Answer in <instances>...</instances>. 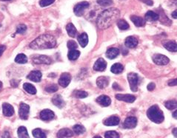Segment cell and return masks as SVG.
<instances>
[{"label":"cell","instance_id":"cell-2","mask_svg":"<svg viewBox=\"0 0 177 138\" xmlns=\"http://www.w3.org/2000/svg\"><path fill=\"white\" fill-rule=\"evenodd\" d=\"M56 45L54 36L49 34H44L36 38L30 44V47L33 50H45L53 48Z\"/></svg>","mask_w":177,"mask_h":138},{"label":"cell","instance_id":"cell-47","mask_svg":"<svg viewBox=\"0 0 177 138\" xmlns=\"http://www.w3.org/2000/svg\"><path fill=\"white\" fill-rule=\"evenodd\" d=\"M5 50H6V47L5 45H0V56H2Z\"/></svg>","mask_w":177,"mask_h":138},{"label":"cell","instance_id":"cell-13","mask_svg":"<svg viewBox=\"0 0 177 138\" xmlns=\"http://www.w3.org/2000/svg\"><path fill=\"white\" fill-rule=\"evenodd\" d=\"M107 67V63L103 59L100 58V59H97L96 62H95L94 65H93V69L98 72H102L105 70Z\"/></svg>","mask_w":177,"mask_h":138},{"label":"cell","instance_id":"cell-37","mask_svg":"<svg viewBox=\"0 0 177 138\" xmlns=\"http://www.w3.org/2000/svg\"><path fill=\"white\" fill-rule=\"evenodd\" d=\"M165 107L169 110L176 109L177 107V103L176 101H168L165 102Z\"/></svg>","mask_w":177,"mask_h":138},{"label":"cell","instance_id":"cell-12","mask_svg":"<svg viewBox=\"0 0 177 138\" xmlns=\"http://www.w3.org/2000/svg\"><path fill=\"white\" fill-rule=\"evenodd\" d=\"M55 114L50 109H44L40 112V118L44 121H50L54 118Z\"/></svg>","mask_w":177,"mask_h":138},{"label":"cell","instance_id":"cell-11","mask_svg":"<svg viewBox=\"0 0 177 138\" xmlns=\"http://www.w3.org/2000/svg\"><path fill=\"white\" fill-rule=\"evenodd\" d=\"M115 97L119 101H125V102L130 103V104L134 103L136 101V97L134 95H129V94H125V95H123V94H117V95H116Z\"/></svg>","mask_w":177,"mask_h":138},{"label":"cell","instance_id":"cell-28","mask_svg":"<svg viewBox=\"0 0 177 138\" xmlns=\"http://www.w3.org/2000/svg\"><path fill=\"white\" fill-rule=\"evenodd\" d=\"M111 70L113 73L119 74L121 73V72H122V71L124 70V66H122L121 64H119V63L114 64L111 66Z\"/></svg>","mask_w":177,"mask_h":138},{"label":"cell","instance_id":"cell-45","mask_svg":"<svg viewBox=\"0 0 177 138\" xmlns=\"http://www.w3.org/2000/svg\"><path fill=\"white\" fill-rule=\"evenodd\" d=\"M141 2H144V3H145L146 5H150V6H151V5H153V1L152 0H140Z\"/></svg>","mask_w":177,"mask_h":138},{"label":"cell","instance_id":"cell-20","mask_svg":"<svg viewBox=\"0 0 177 138\" xmlns=\"http://www.w3.org/2000/svg\"><path fill=\"white\" fill-rule=\"evenodd\" d=\"M108 84H109L108 78L105 76H100L96 80V84L99 89H105V87H108Z\"/></svg>","mask_w":177,"mask_h":138},{"label":"cell","instance_id":"cell-10","mask_svg":"<svg viewBox=\"0 0 177 138\" xmlns=\"http://www.w3.org/2000/svg\"><path fill=\"white\" fill-rule=\"evenodd\" d=\"M137 125V119L135 117H128L125 119L123 123V128L125 129H134Z\"/></svg>","mask_w":177,"mask_h":138},{"label":"cell","instance_id":"cell-26","mask_svg":"<svg viewBox=\"0 0 177 138\" xmlns=\"http://www.w3.org/2000/svg\"><path fill=\"white\" fill-rule=\"evenodd\" d=\"M159 15H158L157 14H156L155 12H153V11H148V12L146 13L145 14V19L147 20V21H157V20H159Z\"/></svg>","mask_w":177,"mask_h":138},{"label":"cell","instance_id":"cell-17","mask_svg":"<svg viewBox=\"0 0 177 138\" xmlns=\"http://www.w3.org/2000/svg\"><path fill=\"white\" fill-rule=\"evenodd\" d=\"M2 111H3L4 115L6 117H11L14 114V107L11 104H7V103L2 104Z\"/></svg>","mask_w":177,"mask_h":138},{"label":"cell","instance_id":"cell-46","mask_svg":"<svg viewBox=\"0 0 177 138\" xmlns=\"http://www.w3.org/2000/svg\"><path fill=\"white\" fill-rule=\"evenodd\" d=\"M176 84H177V81H176V78H174V79H172L171 81H170L169 82H168V85L169 86H176Z\"/></svg>","mask_w":177,"mask_h":138},{"label":"cell","instance_id":"cell-3","mask_svg":"<svg viewBox=\"0 0 177 138\" xmlns=\"http://www.w3.org/2000/svg\"><path fill=\"white\" fill-rule=\"evenodd\" d=\"M147 116L152 122L155 123H161L165 120L164 114L157 105L152 106L147 112Z\"/></svg>","mask_w":177,"mask_h":138},{"label":"cell","instance_id":"cell-40","mask_svg":"<svg viewBox=\"0 0 177 138\" xmlns=\"http://www.w3.org/2000/svg\"><path fill=\"white\" fill-rule=\"evenodd\" d=\"M67 46H68V48L70 49V50H77V47H78V45H77V42L73 40L68 41V44H67Z\"/></svg>","mask_w":177,"mask_h":138},{"label":"cell","instance_id":"cell-30","mask_svg":"<svg viewBox=\"0 0 177 138\" xmlns=\"http://www.w3.org/2000/svg\"><path fill=\"white\" fill-rule=\"evenodd\" d=\"M80 52L77 50H71L68 54V59L71 61H75L79 57Z\"/></svg>","mask_w":177,"mask_h":138},{"label":"cell","instance_id":"cell-21","mask_svg":"<svg viewBox=\"0 0 177 138\" xmlns=\"http://www.w3.org/2000/svg\"><path fill=\"white\" fill-rule=\"evenodd\" d=\"M57 137H71L74 136V133L69 129H62L57 133Z\"/></svg>","mask_w":177,"mask_h":138},{"label":"cell","instance_id":"cell-9","mask_svg":"<svg viewBox=\"0 0 177 138\" xmlns=\"http://www.w3.org/2000/svg\"><path fill=\"white\" fill-rule=\"evenodd\" d=\"M71 81V76L68 72H64L61 75L59 79V84L62 87H67L70 84Z\"/></svg>","mask_w":177,"mask_h":138},{"label":"cell","instance_id":"cell-1","mask_svg":"<svg viewBox=\"0 0 177 138\" xmlns=\"http://www.w3.org/2000/svg\"><path fill=\"white\" fill-rule=\"evenodd\" d=\"M120 11L116 8H109L105 10L97 18L96 24L101 30H105L111 27L116 21L119 19Z\"/></svg>","mask_w":177,"mask_h":138},{"label":"cell","instance_id":"cell-56","mask_svg":"<svg viewBox=\"0 0 177 138\" xmlns=\"http://www.w3.org/2000/svg\"><path fill=\"white\" fill-rule=\"evenodd\" d=\"M0 27H1V24H0Z\"/></svg>","mask_w":177,"mask_h":138},{"label":"cell","instance_id":"cell-52","mask_svg":"<svg viewBox=\"0 0 177 138\" xmlns=\"http://www.w3.org/2000/svg\"><path fill=\"white\" fill-rule=\"evenodd\" d=\"M173 133L174 136L176 137V129H174L173 131Z\"/></svg>","mask_w":177,"mask_h":138},{"label":"cell","instance_id":"cell-34","mask_svg":"<svg viewBox=\"0 0 177 138\" xmlns=\"http://www.w3.org/2000/svg\"><path fill=\"white\" fill-rule=\"evenodd\" d=\"M74 95L77 98H87L88 94L87 92L83 91V90H76L74 92Z\"/></svg>","mask_w":177,"mask_h":138},{"label":"cell","instance_id":"cell-51","mask_svg":"<svg viewBox=\"0 0 177 138\" xmlns=\"http://www.w3.org/2000/svg\"><path fill=\"white\" fill-rule=\"evenodd\" d=\"M172 16L173 19H176V11H174L172 14Z\"/></svg>","mask_w":177,"mask_h":138},{"label":"cell","instance_id":"cell-43","mask_svg":"<svg viewBox=\"0 0 177 138\" xmlns=\"http://www.w3.org/2000/svg\"><path fill=\"white\" fill-rule=\"evenodd\" d=\"M27 30V27L25 24H20L18 27H17V33H20V34H23Z\"/></svg>","mask_w":177,"mask_h":138},{"label":"cell","instance_id":"cell-33","mask_svg":"<svg viewBox=\"0 0 177 138\" xmlns=\"http://www.w3.org/2000/svg\"><path fill=\"white\" fill-rule=\"evenodd\" d=\"M15 61L18 64H26L27 62V58L25 54H19L15 58Z\"/></svg>","mask_w":177,"mask_h":138},{"label":"cell","instance_id":"cell-44","mask_svg":"<svg viewBox=\"0 0 177 138\" xmlns=\"http://www.w3.org/2000/svg\"><path fill=\"white\" fill-rule=\"evenodd\" d=\"M155 87H156V85H155L154 83H150V84H149L148 85H147V89H148V91L152 92L153 89H154Z\"/></svg>","mask_w":177,"mask_h":138},{"label":"cell","instance_id":"cell-49","mask_svg":"<svg viewBox=\"0 0 177 138\" xmlns=\"http://www.w3.org/2000/svg\"><path fill=\"white\" fill-rule=\"evenodd\" d=\"M113 88L114 89H122L120 88V87H119V85H118V84H116V83H114L113 84Z\"/></svg>","mask_w":177,"mask_h":138},{"label":"cell","instance_id":"cell-16","mask_svg":"<svg viewBox=\"0 0 177 138\" xmlns=\"http://www.w3.org/2000/svg\"><path fill=\"white\" fill-rule=\"evenodd\" d=\"M96 102L102 107H108L111 105V100L107 95H101L96 98Z\"/></svg>","mask_w":177,"mask_h":138},{"label":"cell","instance_id":"cell-14","mask_svg":"<svg viewBox=\"0 0 177 138\" xmlns=\"http://www.w3.org/2000/svg\"><path fill=\"white\" fill-rule=\"evenodd\" d=\"M42 72L39 70H33L30 72L28 75L27 76V79L33 81V82H39L42 79Z\"/></svg>","mask_w":177,"mask_h":138},{"label":"cell","instance_id":"cell-35","mask_svg":"<svg viewBox=\"0 0 177 138\" xmlns=\"http://www.w3.org/2000/svg\"><path fill=\"white\" fill-rule=\"evenodd\" d=\"M73 130L75 132V134H77V135H79L85 132V128L82 125H75L73 127Z\"/></svg>","mask_w":177,"mask_h":138},{"label":"cell","instance_id":"cell-38","mask_svg":"<svg viewBox=\"0 0 177 138\" xmlns=\"http://www.w3.org/2000/svg\"><path fill=\"white\" fill-rule=\"evenodd\" d=\"M105 137L106 138H119V134L115 131H108L105 134Z\"/></svg>","mask_w":177,"mask_h":138},{"label":"cell","instance_id":"cell-55","mask_svg":"<svg viewBox=\"0 0 177 138\" xmlns=\"http://www.w3.org/2000/svg\"><path fill=\"white\" fill-rule=\"evenodd\" d=\"M0 1H3V2H5V1H11V0H0Z\"/></svg>","mask_w":177,"mask_h":138},{"label":"cell","instance_id":"cell-6","mask_svg":"<svg viewBox=\"0 0 177 138\" xmlns=\"http://www.w3.org/2000/svg\"><path fill=\"white\" fill-rule=\"evenodd\" d=\"M29 112H30V107L27 104L21 103L20 106V110H19L20 118L22 120H27L28 118Z\"/></svg>","mask_w":177,"mask_h":138},{"label":"cell","instance_id":"cell-5","mask_svg":"<svg viewBox=\"0 0 177 138\" xmlns=\"http://www.w3.org/2000/svg\"><path fill=\"white\" fill-rule=\"evenodd\" d=\"M32 61L36 64H51L52 63V59L50 57L44 55H36L32 57Z\"/></svg>","mask_w":177,"mask_h":138},{"label":"cell","instance_id":"cell-50","mask_svg":"<svg viewBox=\"0 0 177 138\" xmlns=\"http://www.w3.org/2000/svg\"><path fill=\"white\" fill-rule=\"evenodd\" d=\"M10 137L9 133H8V132H5V134L2 135V137Z\"/></svg>","mask_w":177,"mask_h":138},{"label":"cell","instance_id":"cell-36","mask_svg":"<svg viewBox=\"0 0 177 138\" xmlns=\"http://www.w3.org/2000/svg\"><path fill=\"white\" fill-rule=\"evenodd\" d=\"M33 136L36 138H46V134L42 132V129H36L33 131Z\"/></svg>","mask_w":177,"mask_h":138},{"label":"cell","instance_id":"cell-41","mask_svg":"<svg viewBox=\"0 0 177 138\" xmlns=\"http://www.w3.org/2000/svg\"><path fill=\"white\" fill-rule=\"evenodd\" d=\"M97 3L101 6H109L112 5L113 1L112 0H97Z\"/></svg>","mask_w":177,"mask_h":138},{"label":"cell","instance_id":"cell-27","mask_svg":"<svg viewBox=\"0 0 177 138\" xmlns=\"http://www.w3.org/2000/svg\"><path fill=\"white\" fill-rule=\"evenodd\" d=\"M23 89L27 92V93L30 94V95H35L36 93V89L35 87L32 84H29V83H25L23 85Z\"/></svg>","mask_w":177,"mask_h":138},{"label":"cell","instance_id":"cell-48","mask_svg":"<svg viewBox=\"0 0 177 138\" xmlns=\"http://www.w3.org/2000/svg\"><path fill=\"white\" fill-rule=\"evenodd\" d=\"M11 86H12V87H17V86H18L19 82L17 81H16L15 79H14V80H12V81H11Z\"/></svg>","mask_w":177,"mask_h":138},{"label":"cell","instance_id":"cell-24","mask_svg":"<svg viewBox=\"0 0 177 138\" xmlns=\"http://www.w3.org/2000/svg\"><path fill=\"white\" fill-rule=\"evenodd\" d=\"M79 44L81 45L82 47H85L88 43V36L87 33H83L78 36Z\"/></svg>","mask_w":177,"mask_h":138},{"label":"cell","instance_id":"cell-18","mask_svg":"<svg viewBox=\"0 0 177 138\" xmlns=\"http://www.w3.org/2000/svg\"><path fill=\"white\" fill-rule=\"evenodd\" d=\"M125 44L128 48H134L138 45V40L134 36H128L125 39Z\"/></svg>","mask_w":177,"mask_h":138},{"label":"cell","instance_id":"cell-53","mask_svg":"<svg viewBox=\"0 0 177 138\" xmlns=\"http://www.w3.org/2000/svg\"><path fill=\"white\" fill-rule=\"evenodd\" d=\"M173 116L174 118H176V110H175V112H174L173 114Z\"/></svg>","mask_w":177,"mask_h":138},{"label":"cell","instance_id":"cell-29","mask_svg":"<svg viewBox=\"0 0 177 138\" xmlns=\"http://www.w3.org/2000/svg\"><path fill=\"white\" fill-rule=\"evenodd\" d=\"M164 47L168 50V51L170 52H176V43L175 41H168L165 44H164Z\"/></svg>","mask_w":177,"mask_h":138},{"label":"cell","instance_id":"cell-25","mask_svg":"<svg viewBox=\"0 0 177 138\" xmlns=\"http://www.w3.org/2000/svg\"><path fill=\"white\" fill-rule=\"evenodd\" d=\"M66 30H67V33H68V36H71V37H72V38L77 37V29H76L75 26H74L73 24L69 23V24L66 26Z\"/></svg>","mask_w":177,"mask_h":138},{"label":"cell","instance_id":"cell-31","mask_svg":"<svg viewBox=\"0 0 177 138\" xmlns=\"http://www.w3.org/2000/svg\"><path fill=\"white\" fill-rule=\"evenodd\" d=\"M17 134L20 138H25V137H29V134L27 133V129L24 126H20L17 130Z\"/></svg>","mask_w":177,"mask_h":138},{"label":"cell","instance_id":"cell-19","mask_svg":"<svg viewBox=\"0 0 177 138\" xmlns=\"http://www.w3.org/2000/svg\"><path fill=\"white\" fill-rule=\"evenodd\" d=\"M51 101H52L53 104H54L56 107H57L58 108H60V109L62 108L65 104V101H64L63 99H62V96L59 95H56L55 96L52 98Z\"/></svg>","mask_w":177,"mask_h":138},{"label":"cell","instance_id":"cell-8","mask_svg":"<svg viewBox=\"0 0 177 138\" xmlns=\"http://www.w3.org/2000/svg\"><path fill=\"white\" fill-rule=\"evenodd\" d=\"M88 7L89 3L87 2H80V3L77 4V5L74 7V14H75L77 16H82L85 10L88 8Z\"/></svg>","mask_w":177,"mask_h":138},{"label":"cell","instance_id":"cell-4","mask_svg":"<svg viewBox=\"0 0 177 138\" xmlns=\"http://www.w3.org/2000/svg\"><path fill=\"white\" fill-rule=\"evenodd\" d=\"M128 80L130 84V88L133 92H137L138 90L139 76L135 72H131L128 75Z\"/></svg>","mask_w":177,"mask_h":138},{"label":"cell","instance_id":"cell-54","mask_svg":"<svg viewBox=\"0 0 177 138\" xmlns=\"http://www.w3.org/2000/svg\"><path fill=\"white\" fill-rule=\"evenodd\" d=\"M2 83L0 81V89H2Z\"/></svg>","mask_w":177,"mask_h":138},{"label":"cell","instance_id":"cell-7","mask_svg":"<svg viewBox=\"0 0 177 138\" xmlns=\"http://www.w3.org/2000/svg\"><path fill=\"white\" fill-rule=\"evenodd\" d=\"M153 61L157 65H166L169 63L170 59L162 54H156L153 56Z\"/></svg>","mask_w":177,"mask_h":138},{"label":"cell","instance_id":"cell-23","mask_svg":"<svg viewBox=\"0 0 177 138\" xmlns=\"http://www.w3.org/2000/svg\"><path fill=\"white\" fill-rule=\"evenodd\" d=\"M119 50L115 47H112V48H109L106 52V56L109 59H114L119 56Z\"/></svg>","mask_w":177,"mask_h":138},{"label":"cell","instance_id":"cell-15","mask_svg":"<svg viewBox=\"0 0 177 138\" xmlns=\"http://www.w3.org/2000/svg\"><path fill=\"white\" fill-rule=\"evenodd\" d=\"M119 122H120V119L117 116H111L106 120H104L103 123L105 126H117L119 125Z\"/></svg>","mask_w":177,"mask_h":138},{"label":"cell","instance_id":"cell-22","mask_svg":"<svg viewBox=\"0 0 177 138\" xmlns=\"http://www.w3.org/2000/svg\"><path fill=\"white\" fill-rule=\"evenodd\" d=\"M131 20L137 27H143L145 24V20L140 16H131Z\"/></svg>","mask_w":177,"mask_h":138},{"label":"cell","instance_id":"cell-39","mask_svg":"<svg viewBox=\"0 0 177 138\" xmlns=\"http://www.w3.org/2000/svg\"><path fill=\"white\" fill-rule=\"evenodd\" d=\"M58 90V87L56 84H51V85L48 86V87H45V91L49 93H53V92H56Z\"/></svg>","mask_w":177,"mask_h":138},{"label":"cell","instance_id":"cell-32","mask_svg":"<svg viewBox=\"0 0 177 138\" xmlns=\"http://www.w3.org/2000/svg\"><path fill=\"white\" fill-rule=\"evenodd\" d=\"M117 26H118V27L122 30H128V29H129V27H130L128 23L124 19L117 20Z\"/></svg>","mask_w":177,"mask_h":138},{"label":"cell","instance_id":"cell-42","mask_svg":"<svg viewBox=\"0 0 177 138\" xmlns=\"http://www.w3.org/2000/svg\"><path fill=\"white\" fill-rule=\"evenodd\" d=\"M54 1H55V0H40V1H39V5H40L41 7L44 8V7L51 5V4L53 3Z\"/></svg>","mask_w":177,"mask_h":138}]
</instances>
